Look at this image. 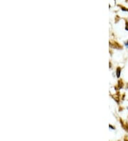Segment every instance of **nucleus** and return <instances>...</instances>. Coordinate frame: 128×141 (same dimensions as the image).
<instances>
[{
  "label": "nucleus",
  "instance_id": "1",
  "mask_svg": "<svg viewBox=\"0 0 128 141\" xmlns=\"http://www.w3.org/2000/svg\"><path fill=\"white\" fill-rule=\"evenodd\" d=\"M120 73H121V69L120 68H117V78H120Z\"/></svg>",
  "mask_w": 128,
  "mask_h": 141
},
{
  "label": "nucleus",
  "instance_id": "2",
  "mask_svg": "<svg viewBox=\"0 0 128 141\" xmlns=\"http://www.w3.org/2000/svg\"><path fill=\"white\" fill-rule=\"evenodd\" d=\"M125 46H126V47H128V42H126V43H125Z\"/></svg>",
  "mask_w": 128,
  "mask_h": 141
},
{
  "label": "nucleus",
  "instance_id": "3",
  "mask_svg": "<svg viewBox=\"0 0 128 141\" xmlns=\"http://www.w3.org/2000/svg\"><path fill=\"white\" fill-rule=\"evenodd\" d=\"M126 29H127V30H128V27L126 26Z\"/></svg>",
  "mask_w": 128,
  "mask_h": 141
}]
</instances>
